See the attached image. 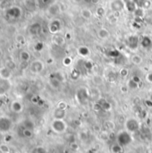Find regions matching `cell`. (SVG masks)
<instances>
[{
  "mask_svg": "<svg viewBox=\"0 0 152 153\" xmlns=\"http://www.w3.org/2000/svg\"><path fill=\"white\" fill-rule=\"evenodd\" d=\"M13 127V121L9 117L1 116L0 117V133L7 134Z\"/></svg>",
  "mask_w": 152,
  "mask_h": 153,
  "instance_id": "cell-5",
  "label": "cell"
},
{
  "mask_svg": "<svg viewBox=\"0 0 152 153\" xmlns=\"http://www.w3.org/2000/svg\"><path fill=\"white\" fill-rule=\"evenodd\" d=\"M105 13H106L105 8L102 7V6L98 7L97 10H96V13H97V15H99V16H103V15L105 14Z\"/></svg>",
  "mask_w": 152,
  "mask_h": 153,
  "instance_id": "cell-34",
  "label": "cell"
},
{
  "mask_svg": "<svg viewBox=\"0 0 152 153\" xmlns=\"http://www.w3.org/2000/svg\"><path fill=\"white\" fill-rule=\"evenodd\" d=\"M47 12H48V13L50 14V15H56V14H58L59 13V12H60V5L58 4H52L49 7H48V9H47Z\"/></svg>",
  "mask_w": 152,
  "mask_h": 153,
  "instance_id": "cell-18",
  "label": "cell"
},
{
  "mask_svg": "<svg viewBox=\"0 0 152 153\" xmlns=\"http://www.w3.org/2000/svg\"><path fill=\"white\" fill-rule=\"evenodd\" d=\"M125 4V8L131 12V13H134L135 10L138 8V6L136 5V4L133 2V0H124Z\"/></svg>",
  "mask_w": 152,
  "mask_h": 153,
  "instance_id": "cell-17",
  "label": "cell"
},
{
  "mask_svg": "<svg viewBox=\"0 0 152 153\" xmlns=\"http://www.w3.org/2000/svg\"><path fill=\"white\" fill-rule=\"evenodd\" d=\"M110 8L114 13H116V12L120 13L121 11H123L125 8V1L124 0H113L110 3Z\"/></svg>",
  "mask_w": 152,
  "mask_h": 153,
  "instance_id": "cell-8",
  "label": "cell"
},
{
  "mask_svg": "<svg viewBox=\"0 0 152 153\" xmlns=\"http://www.w3.org/2000/svg\"><path fill=\"white\" fill-rule=\"evenodd\" d=\"M53 117H54V119H65L66 117V111H65V109H62V108H57L54 111Z\"/></svg>",
  "mask_w": 152,
  "mask_h": 153,
  "instance_id": "cell-15",
  "label": "cell"
},
{
  "mask_svg": "<svg viewBox=\"0 0 152 153\" xmlns=\"http://www.w3.org/2000/svg\"><path fill=\"white\" fill-rule=\"evenodd\" d=\"M50 126L56 134H64L67 130V123L65 119H54Z\"/></svg>",
  "mask_w": 152,
  "mask_h": 153,
  "instance_id": "cell-3",
  "label": "cell"
},
{
  "mask_svg": "<svg viewBox=\"0 0 152 153\" xmlns=\"http://www.w3.org/2000/svg\"><path fill=\"white\" fill-rule=\"evenodd\" d=\"M151 2L150 0H144L142 8H143V9H148V8L151 7Z\"/></svg>",
  "mask_w": 152,
  "mask_h": 153,
  "instance_id": "cell-38",
  "label": "cell"
},
{
  "mask_svg": "<svg viewBox=\"0 0 152 153\" xmlns=\"http://www.w3.org/2000/svg\"><path fill=\"white\" fill-rule=\"evenodd\" d=\"M112 152L113 153H121L123 152V147H121L119 144H114L112 146Z\"/></svg>",
  "mask_w": 152,
  "mask_h": 153,
  "instance_id": "cell-31",
  "label": "cell"
},
{
  "mask_svg": "<svg viewBox=\"0 0 152 153\" xmlns=\"http://www.w3.org/2000/svg\"><path fill=\"white\" fill-rule=\"evenodd\" d=\"M0 152L1 153H11L10 152V148L8 147V145L3 143L0 145Z\"/></svg>",
  "mask_w": 152,
  "mask_h": 153,
  "instance_id": "cell-32",
  "label": "cell"
},
{
  "mask_svg": "<svg viewBox=\"0 0 152 153\" xmlns=\"http://www.w3.org/2000/svg\"><path fill=\"white\" fill-rule=\"evenodd\" d=\"M39 2H41L43 4H47L49 3V0H39Z\"/></svg>",
  "mask_w": 152,
  "mask_h": 153,
  "instance_id": "cell-44",
  "label": "cell"
},
{
  "mask_svg": "<svg viewBox=\"0 0 152 153\" xmlns=\"http://www.w3.org/2000/svg\"><path fill=\"white\" fill-rule=\"evenodd\" d=\"M62 29V23L59 19H53L48 24V30L52 34H57Z\"/></svg>",
  "mask_w": 152,
  "mask_h": 153,
  "instance_id": "cell-7",
  "label": "cell"
},
{
  "mask_svg": "<svg viewBox=\"0 0 152 153\" xmlns=\"http://www.w3.org/2000/svg\"><path fill=\"white\" fill-rule=\"evenodd\" d=\"M138 85H139V83H137L136 82H134L133 79H131L129 82H128V85H127V87L128 88H130V90H135V89H137L138 88Z\"/></svg>",
  "mask_w": 152,
  "mask_h": 153,
  "instance_id": "cell-30",
  "label": "cell"
},
{
  "mask_svg": "<svg viewBox=\"0 0 152 153\" xmlns=\"http://www.w3.org/2000/svg\"><path fill=\"white\" fill-rule=\"evenodd\" d=\"M13 76V71L6 66L0 68V78L3 80H10Z\"/></svg>",
  "mask_w": 152,
  "mask_h": 153,
  "instance_id": "cell-11",
  "label": "cell"
},
{
  "mask_svg": "<svg viewBox=\"0 0 152 153\" xmlns=\"http://www.w3.org/2000/svg\"><path fill=\"white\" fill-rule=\"evenodd\" d=\"M133 142V137H132V134L129 133L126 130H123L120 131L117 134H116V143L119 144L121 147H126L129 144H131Z\"/></svg>",
  "mask_w": 152,
  "mask_h": 153,
  "instance_id": "cell-1",
  "label": "cell"
},
{
  "mask_svg": "<svg viewBox=\"0 0 152 153\" xmlns=\"http://www.w3.org/2000/svg\"><path fill=\"white\" fill-rule=\"evenodd\" d=\"M53 42L56 45V46H63L65 42V39L61 36V35H58V34H55L54 38H53Z\"/></svg>",
  "mask_w": 152,
  "mask_h": 153,
  "instance_id": "cell-22",
  "label": "cell"
},
{
  "mask_svg": "<svg viewBox=\"0 0 152 153\" xmlns=\"http://www.w3.org/2000/svg\"><path fill=\"white\" fill-rule=\"evenodd\" d=\"M4 14L7 19L14 21V20H18L19 18H21L22 14V10L20 6L12 5L4 10Z\"/></svg>",
  "mask_w": 152,
  "mask_h": 153,
  "instance_id": "cell-2",
  "label": "cell"
},
{
  "mask_svg": "<svg viewBox=\"0 0 152 153\" xmlns=\"http://www.w3.org/2000/svg\"><path fill=\"white\" fill-rule=\"evenodd\" d=\"M147 80H148V82H151L152 83V73H150V74L147 75Z\"/></svg>",
  "mask_w": 152,
  "mask_h": 153,
  "instance_id": "cell-42",
  "label": "cell"
},
{
  "mask_svg": "<svg viewBox=\"0 0 152 153\" xmlns=\"http://www.w3.org/2000/svg\"><path fill=\"white\" fill-rule=\"evenodd\" d=\"M57 108H62V109H65L66 108V103H65V102H59Z\"/></svg>",
  "mask_w": 152,
  "mask_h": 153,
  "instance_id": "cell-41",
  "label": "cell"
},
{
  "mask_svg": "<svg viewBox=\"0 0 152 153\" xmlns=\"http://www.w3.org/2000/svg\"><path fill=\"white\" fill-rule=\"evenodd\" d=\"M19 58L22 63H28L30 60V54L27 50H22L19 54Z\"/></svg>",
  "mask_w": 152,
  "mask_h": 153,
  "instance_id": "cell-16",
  "label": "cell"
},
{
  "mask_svg": "<svg viewBox=\"0 0 152 153\" xmlns=\"http://www.w3.org/2000/svg\"><path fill=\"white\" fill-rule=\"evenodd\" d=\"M2 56H3V51H2V49L0 48V59H1V57H2Z\"/></svg>",
  "mask_w": 152,
  "mask_h": 153,
  "instance_id": "cell-46",
  "label": "cell"
},
{
  "mask_svg": "<svg viewBox=\"0 0 152 153\" xmlns=\"http://www.w3.org/2000/svg\"><path fill=\"white\" fill-rule=\"evenodd\" d=\"M125 130L126 131H128L131 134H134V133H136V132H138L140 130L141 124H140V122L136 118L131 117V118H128L125 121Z\"/></svg>",
  "mask_w": 152,
  "mask_h": 153,
  "instance_id": "cell-4",
  "label": "cell"
},
{
  "mask_svg": "<svg viewBox=\"0 0 152 153\" xmlns=\"http://www.w3.org/2000/svg\"><path fill=\"white\" fill-rule=\"evenodd\" d=\"M50 77H51V76H50ZM49 84H50V86H51L52 88L57 89V88L60 87L61 82H60V80H59L56 76H52V77L50 78V80H49Z\"/></svg>",
  "mask_w": 152,
  "mask_h": 153,
  "instance_id": "cell-23",
  "label": "cell"
},
{
  "mask_svg": "<svg viewBox=\"0 0 152 153\" xmlns=\"http://www.w3.org/2000/svg\"><path fill=\"white\" fill-rule=\"evenodd\" d=\"M132 79H133V80L134 82H136L137 83H140V81H141V80H140V78H139L138 76H133V77Z\"/></svg>",
  "mask_w": 152,
  "mask_h": 153,
  "instance_id": "cell-43",
  "label": "cell"
},
{
  "mask_svg": "<svg viewBox=\"0 0 152 153\" xmlns=\"http://www.w3.org/2000/svg\"><path fill=\"white\" fill-rule=\"evenodd\" d=\"M134 14H135L136 18H141V19H142V18L144 16V9L142 8V7H138V8L135 10Z\"/></svg>",
  "mask_w": 152,
  "mask_h": 153,
  "instance_id": "cell-28",
  "label": "cell"
},
{
  "mask_svg": "<svg viewBox=\"0 0 152 153\" xmlns=\"http://www.w3.org/2000/svg\"><path fill=\"white\" fill-rule=\"evenodd\" d=\"M44 69V64L40 60H34L30 64V71L34 74H40Z\"/></svg>",
  "mask_w": 152,
  "mask_h": 153,
  "instance_id": "cell-6",
  "label": "cell"
},
{
  "mask_svg": "<svg viewBox=\"0 0 152 153\" xmlns=\"http://www.w3.org/2000/svg\"><path fill=\"white\" fill-rule=\"evenodd\" d=\"M10 109H11L12 112H13L15 114H19L23 110V105L19 100H13V101L11 102Z\"/></svg>",
  "mask_w": 152,
  "mask_h": 153,
  "instance_id": "cell-10",
  "label": "cell"
},
{
  "mask_svg": "<svg viewBox=\"0 0 152 153\" xmlns=\"http://www.w3.org/2000/svg\"><path fill=\"white\" fill-rule=\"evenodd\" d=\"M41 31V25L39 22H34L32 23L30 28H29V32L30 33V35L32 36H36L39 35Z\"/></svg>",
  "mask_w": 152,
  "mask_h": 153,
  "instance_id": "cell-14",
  "label": "cell"
},
{
  "mask_svg": "<svg viewBox=\"0 0 152 153\" xmlns=\"http://www.w3.org/2000/svg\"><path fill=\"white\" fill-rule=\"evenodd\" d=\"M43 43H41V42H39L38 44H36L35 45V49L37 50V51H41L42 49H43Z\"/></svg>",
  "mask_w": 152,
  "mask_h": 153,
  "instance_id": "cell-40",
  "label": "cell"
},
{
  "mask_svg": "<svg viewBox=\"0 0 152 153\" xmlns=\"http://www.w3.org/2000/svg\"><path fill=\"white\" fill-rule=\"evenodd\" d=\"M98 36H99V38L101 39H107L109 38L110 33H109V31H108L106 28H101V29H99V30L98 31Z\"/></svg>",
  "mask_w": 152,
  "mask_h": 153,
  "instance_id": "cell-21",
  "label": "cell"
},
{
  "mask_svg": "<svg viewBox=\"0 0 152 153\" xmlns=\"http://www.w3.org/2000/svg\"><path fill=\"white\" fill-rule=\"evenodd\" d=\"M128 74H129V71H128V69H126V68H122L121 70H120V75H121V77H126V76H128Z\"/></svg>",
  "mask_w": 152,
  "mask_h": 153,
  "instance_id": "cell-36",
  "label": "cell"
},
{
  "mask_svg": "<svg viewBox=\"0 0 152 153\" xmlns=\"http://www.w3.org/2000/svg\"><path fill=\"white\" fill-rule=\"evenodd\" d=\"M139 38L137 35H130L127 39V45L130 48L135 49L139 45Z\"/></svg>",
  "mask_w": 152,
  "mask_h": 153,
  "instance_id": "cell-12",
  "label": "cell"
},
{
  "mask_svg": "<svg viewBox=\"0 0 152 153\" xmlns=\"http://www.w3.org/2000/svg\"><path fill=\"white\" fill-rule=\"evenodd\" d=\"M77 98L79 102H81L82 104H83L84 102H86L89 99V94H88V91L84 88L80 89L77 91Z\"/></svg>",
  "mask_w": 152,
  "mask_h": 153,
  "instance_id": "cell-13",
  "label": "cell"
},
{
  "mask_svg": "<svg viewBox=\"0 0 152 153\" xmlns=\"http://www.w3.org/2000/svg\"><path fill=\"white\" fill-rule=\"evenodd\" d=\"M78 54L82 56V57H87L90 56V48L86 46H82L78 48Z\"/></svg>",
  "mask_w": 152,
  "mask_h": 153,
  "instance_id": "cell-20",
  "label": "cell"
},
{
  "mask_svg": "<svg viewBox=\"0 0 152 153\" xmlns=\"http://www.w3.org/2000/svg\"><path fill=\"white\" fill-rule=\"evenodd\" d=\"M32 153H47V151L43 147H37L33 150Z\"/></svg>",
  "mask_w": 152,
  "mask_h": 153,
  "instance_id": "cell-37",
  "label": "cell"
},
{
  "mask_svg": "<svg viewBox=\"0 0 152 153\" xmlns=\"http://www.w3.org/2000/svg\"><path fill=\"white\" fill-rule=\"evenodd\" d=\"M141 45H142V48H146V49L150 48L152 46L151 39L150 37H148V36H144V37L142 38V39L141 40Z\"/></svg>",
  "mask_w": 152,
  "mask_h": 153,
  "instance_id": "cell-19",
  "label": "cell"
},
{
  "mask_svg": "<svg viewBox=\"0 0 152 153\" xmlns=\"http://www.w3.org/2000/svg\"><path fill=\"white\" fill-rule=\"evenodd\" d=\"M131 60H132V63H133V65H141V64L142 63L143 58H142L140 55H133V56H132Z\"/></svg>",
  "mask_w": 152,
  "mask_h": 153,
  "instance_id": "cell-26",
  "label": "cell"
},
{
  "mask_svg": "<svg viewBox=\"0 0 152 153\" xmlns=\"http://www.w3.org/2000/svg\"><path fill=\"white\" fill-rule=\"evenodd\" d=\"M31 153H32V152H31Z\"/></svg>",
  "mask_w": 152,
  "mask_h": 153,
  "instance_id": "cell-47",
  "label": "cell"
},
{
  "mask_svg": "<svg viewBox=\"0 0 152 153\" xmlns=\"http://www.w3.org/2000/svg\"><path fill=\"white\" fill-rule=\"evenodd\" d=\"M108 55L109 56H111V57H116V56H119V52L117 50H116V49H113V50H109L108 52Z\"/></svg>",
  "mask_w": 152,
  "mask_h": 153,
  "instance_id": "cell-35",
  "label": "cell"
},
{
  "mask_svg": "<svg viewBox=\"0 0 152 153\" xmlns=\"http://www.w3.org/2000/svg\"><path fill=\"white\" fill-rule=\"evenodd\" d=\"M25 6L29 10H35V8H36V1L35 0H26L25 1Z\"/></svg>",
  "mask_w": 152,
  "mask_h": 153,
  "instance_id": "cell-27",
  "label": "cell"
},
{
  "mask_svg": "<svg viewBox=\"0 0 152 153\" xmlns=\"http://www.w3.org/2000/svg\"><path fill=\"white\" fill-rule=\"evenodd\" d=\"M90 2L93 3V4H98L99 2V0H90Z\"/></svg>",
  "mask_w": 152,
  "mask_h": 153,
  "instance_id": "cell-45",
  "label": "cell"
},
{
  "mask_svg": "<svg viewBox=\"0 0 152 153\" xmlns=\"http://www.w3.org/2000/svg\"><path fill=\"white\" fill-rule=\"evenodd\" d=\"M22 126L24 129H29V130H34L35 128V125H34V122L30 119H25L23 122H22Z\"/></svg>",
  "mask_w": 152,
  "mask_h": 153,
  "instance_id": "cell-24",
  "label": "cell"
},
{
  "mask_svg": "<svg viewBox=\"0 0 152 153\" xmlns=\"http://www.w3.org/2000/svg\"><path fill=\"white\" fill-rule=\"evenodd\" d=\"M72 63H73V60H72V58H71L70 56H65V57L63 59V65H65V66L71 65Z\"/></svg>",
  "mask_w": 152,
  "mask_h": 153,
  "instance_id": "cell-33",
  "label": "cell"
},
{
  "mask_svg": "<svg viewBox=\"0 0 152 153\" xmlns=\"http://www.w3.org/2000/svg\"><path fill=\"white\" fill-rule=\"evenodd\" d=\"M12 87L11 82L9 80H3L0 79V96H3L6 94Z\"/></svg>",
  "mask_w": 152,
  "mask_h": 153,
  "instance_id": "cell-9",
  "label": "cell"
},
{
  "mask_svg": "<svg viewBox=\"0 0 152 153\" xmlns=\"http://www.w3.org/2000/svg\"><path fill=\"white\" fill-rule=\"evenodd\" d=\"M22 135L25 138H31L33 136V131L23 128V130H22Z\"/></svg>",
  "mask_w": 152,
  "mask_h": 153,
  "instance_id": "cell-29",
  "label": "cell"
},
{
  "mask_svg": "<svg viewBox=\"0 0 152 153\" xmlns=\"http://www.w3.org/2000/svg\"><path fill=\"white\" fill-rule=\"evenodd\" d=\"M81 15L82 18L86 19V20H89L92 17V12L88 9V8H84L81 11Z\"/></svg>",
  "mask_w": 152,
  "mask_h": 153,
  "instance_id": "cell-25",
  "label": "cell"
},
{
  "mask_svg": "<svg viewBox=\"0 0 152 153\" xmlns=\"http://www.w3.org/2000/svg\"><path fill=\"white\" fill-rule=\"evenodd\" d=\"M72 78H73V79H77L79 76H80V72L78 71V70H76V69H74V70H73V72H72Z\"/></svg>",
  "mask_w": 152,
  "mask_h": 153,
  "instance_id": "cell-39",
  "label": "cell"
}]
</instances>
